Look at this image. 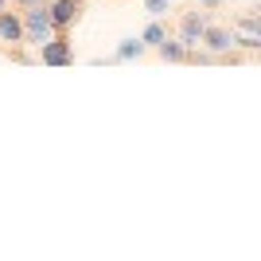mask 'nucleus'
Returning a JSON list of instances; mask_svg holds the SVG:
<instances>
[{
  "label": "nucleus",
  "instance_id": "f257e3e1",
  "mask_svg": "<svg viewBox=\"0 0 261 261\" xmlns=\"http://www.w3.org/2000/svg\"><path fill=\"white\" fill-rule=\"evenodd\" d=\"M23 16H20V23H23V43H47L55 35V23H51V8H47L43 0H32V4H23Z\"/></svg>",
  "mask_w": 261,
  "mask_h": 261
},
{
  "label": "nucleus",
  "instance_id": "f03ea898",
  "mask_svg": "<svg viewBox=\"0 0 261 261\" xmlns=\"http://www.w3.org/2000/svg\"><path fill=\"white\" fill-rule=\"evenodd\" d=\"M39 63L43 66H70L74 63V47L66 43L63 35H51L47 43H39Z\"/></svg>",
  "mask_w": 261,
  "mask_h": 261
},
{
  "label": "nucleus",
  "instance_id": "7ed1b4c3",
  "mask_svg": "<svg viewBox=\"0 0 261 261\" xmlns=\"http://www.w3.org/2000/svg\"><path fill=\"white\" fill-rule=\"evenodd\" d=\"M47 8H51L55 32H59V28H70V23L82 16V8H86V4H82V0H55V4H47Z\"/></svg>",
  "mask_w": 261,
  "mask_h": 261
},
{
  "label": "nucleus",
  "instance_id": "20e7f679",
  "mask_svg": "<svg viewBox=\"0 0 261 261\" xmlns=\"http://www.w3.org/2000/svg\"><path fill=\"white\" fill-rule=\"evenodd\" d=\"M203 47H207L211 55H226L230 47H234V32H226V28H203Z\"/></svg>",
  "mask_w": 261,
  "mask_h": 261
},
{
  "label": "nucleus",
  "instance_id": "39448f33",
  "mask_svg": "<svg viewBox=\"0 0 261 261\" xmlns=\"http://www.w3.org/2000/svg\"><path fill=\"white\" fill-rule=\"evenodd\" d=\"M203 28H207V23H203V16H199V12H187L184 23H179V43H184L187 51H195V47H199V35H203Z\"/></svg>",
  "mask_w": 261,
  "mask_h": 261
},
{
  "label": "nucleus",
  "instance_id": "423d86ee",
  "mask_svg": "<svg viewBox=\"0 0 261 261\" xmlns=\"http://www.w3.org/2000/svg\"><path fill=\"white\" fill-rule=\"evenodd\" d=\"M0 43H23L20 16H12V12H4V8H0Z\"/></svg>",
  "mask_w": 261,
  "mask_h": 261
},
{
  "label": "nucleus",
  "instance_id": "0eeeda50",
  "mask_svg": "<svg viewBox=\"0 0 261 261\" xmlns=\"http://www.w3.org/2000/svg\"><path fill=\"white\" fill-rule=\"evenodd\" d=\"M156 51H160V59H168V63H179V59H187V47L179 43V39H168V35L156 43Z\"/></svg>",
  "mask_w": 261,
  "mask_h": 261
},
{
  "label": "nucleus",
  "instance_id": "6e6552de",
  "mask_svg": "<svg viewBox=\"0 0 261 261\" xmlns=\"http://www.w3.org/2000/svg\"><path fill=\"white\" fill-rule=\"evenodd\" d=\"M141 51H144L141 39H125V43L117 47V55H113V59H117V63H129V59H141Z\"/></svg>",
  "mask_w": 261,
  "mask_h": 261
},
{
  "label": "nucleus",
  "instance_id": "1a4fd4ad",
  "mask_svg": "<svg viewBox=\"0 0 261 261\" xmlns=\"http://www.w3.org/2000/svg\"><path fill=\"white\" fill-rule=\"evenodd\" d=\"M164 35H168V32H164V28H160V23H148V28H144V35H141V43L144 47H156V43H160V39H164Z\"/></svg>",
  "mask_w": 261,
  "mask_h": 261
},
{
  "label": "nucleus",
  "instance_id": "9d476101",
  "mask_svg": "<svg viewBox=\"0 0 261 261\" xmlns=\"http://www.w3.org/2000/svg\"><path fill=\"white\" fill-rule=\"evenodd\" d=\"M144 12H148L152 20H160V16L172 12V0H144Z\"/></svg>",
  "mask_w": 261,
  "mask_h": 261
},
{
  "label": "nucleus",
  "instance_id": "9b49d317",
  "mask_svg": "<svg viewBox=\"0 0 261 261\" xmlns=\"http://www.w3.org/2000/svg\"><path fill=\"white\" fill-rule=\"evenodd\" d=\"M234 47H246V51H261V35L242 32V35H234Z\"/></svg>",
  "mask_w": 261,
  "mask_h": 261
},
{
  "label": "nucleus",
  "instance_id": "f8f14e48",
  "mask_svg": "<svg viewBox=\"0 0 261 261\" xmlns=\"http://www.w3.org/2000/svg\"><path fill=\"white\" fill-rule=\"evenodd\" d=\"M238 28H242V32H250V35H261V20H257V16H242Z\"/></svg>",
  "mask_w": 261,
  "mask_h": 261
},
{
  "label": "nucleus",
  "instance_id": "ddd939ff",
  "mask_svg": "<svg viewBox=\"0 0 261 261\" xmlns=\"http://www.w3.org/2000/svg\"><path fill=\"white\" fill-rule=\"evenodd\" d=\"M199 4H203V8H218V4H222V0H199Z\"/></svg>",
  "mask_w": 261,
  "mask_h": 261
},
{
  "label": "nucleus",
  "instance_id": "4468645a",
  "mask_svg": "<svg viewBox=\"0 0 261 261\" xmlns=\"http://www.w3.org/2000/svg\"><path fill=\"white\" fill-rule=\"evenodd\" d=\"M16 4H32V0H16Z\"/></svg>",
  "mask_w": 261,
  "mask_h": 261
},
{
  "label": "nucleus",
  "instance_id": "2eb2a0df",
  "mask_svg": "<svg viewBox=\"0 0 261 261\" xmlns=\"http://www.w3.org/2000/svg\"><path fill=\"white\" fill-rule=\"evenodd\" d=\"M0 8H4V0H0Z\"/></svg>",
  "mask_w": 261,
  "mask_h": 261
}]
</instances>
